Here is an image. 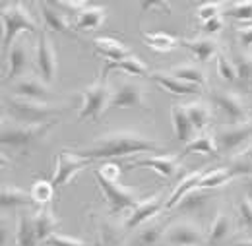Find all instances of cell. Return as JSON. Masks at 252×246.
I'll use <instances>...</instances> for the list:
<instances>
[{
    "mask_svg": "<svg viewBox=\"0 0 252 246\" xmlns=\"http://www.w3.org/2000/svg\"><path fill=\"white\" fill-rule=\"evenodd\" d=\"M76 154L86 159L97 161V159H115V157L138 154H165V146L140 132L119 130V132H109L105 136H99L88 148L76 150Z\"/></svg>",
    "mask_w": 252,
    "mask_h": 246,
    "instance_id": "obj_1",
    "label": "cell"
},
{
    "mask_svg": "<svg viewBox=\"0 0 252 246\" xmlns=\"http://www.w3.org/2000/svg\"><path fill=\"white\" fill-rule=\"evenodd\" d=\"M95 179H97V184L103 190L105 194V200L111 208L113 214H121L126 210H134L144 198L132 190V188H126L119 183L121 179V165L113 163V161H107L103 163L99 169H95Z\"/></svg>",
    "mask_w": 252,
    "mask_h": 246,
    "instance_id": "obj_2",
    "label": "cell"
},
{
    "mask_svg": "<svg viewBox=\"0 0 252 246\" xmlns=\"http://www.w3.org/2000/svg\"><path fill=\"white\" fill-rule=\"evenodd\" d=\"M57 123L59 121L32 126V124L16 123V121L4 117L2 119V128H0V144H2L4 150H10V152H16V154L20 155H26L30 154V150H32L37 142H41L49 134V130Z\"/></svg>",
    "mask_w": 252,
    "mask_h": 246,
    "instance_id": "obj_3",
    "label": "cell"
},
{
    "mask_svg": "<svg viewBox=\"0 0 252 246\" xmlns=\"http://www.w3.org/2000/svg\"><path fill=\"white\" fill-rule=\"evenodd\" d=\"M0 20H2V55L4 57L10 53L20 33L37 31V22L33 20L32 12L24 2H2Z\"/></svg>",
    "mask_w": 252,
    "mask_h": 246,
    "instance_id": "obj_4",
    "label": "cell"
},
{
    "mask_svg": "<svg viewBox=\"0 0 252 246\" xmlns=\"http://www.w3.org/2000/svg\"><path fill=\"white\" fill-rule=\"evenodd\" d=\"M4 109L8 113V119L22 124H32V126L53 123L63 113L61 107H53L51 103H37V101L14 97V95L4 97Z\"/></svg>",
    "mask_w": 252,
    "mask_h": 246,
    "instance_id": "obj_5",
    "label": "cell"
},
{
    "mask_svg": "<svg viewBox=\"0 0 252 246\" xmlns=\"http://www.w3.org/2000/svg\"><path fill=\"white\" fill-rule=\"evenodd\" d=\"M111 95H113V90L109 88L107 80L97 78V82H94L90 88H86L82 92V105H80L78 119L80 121H84V119H94V121L99 119L109 109Z\"/></svg>",
    "mask_w": 252,
    "mask_h": 246,
    "instance_id": "obj_6",
    "label": "cell"
},
{
    "mask_svg": "<svg viewBox=\"0 0 252 246\" xmlns=\"http://www.w3.org/2000/svg\"><path fill=\"white\" fill-rule=\"evenodd\" d=\"M35 66L39 72V78L51 86L57 80V70H59V61H57V49L53 45V41L49 39L47 30L39 33L37 39V51H35Z\"/></svg>",
    "mask_w": 252,
    "mask_h": 246,
    "instance_id": "obj_7",
    "label": "cell"
},
{
    "mask_svg": "<svg viewBox=\"0 0 252 246\" xmlns=\"http://www.w3.org/2000/svg\"><path fill=\"white\" fill-rule=\"evenodd\" d=\"M210 103L225 115L227 124L249 123V111H247L243 99L237 93L225 92V90H212L210 92Z\"/></svg>",
    "mask_w": 252,
    "mask_h": 246,
    "instance_id": "obj_8",
    "label": "cell"
},
{
    "mask_svg": "<svg viewBox=\"0 0 252 246\" xmlns=\"http://www.w3.org/2000/svg\"><path fill=\"white\" fill-rule=\"evenodd\" d=\"M92 163H94L92 159H86V157L78 155L76 152L63 150L57 157V169H55V175H53L51 183H53L55 188H63V186L70 184L76 179V175L82 173Z\"/></svg>",
    "mask_w": 252,
    "mask_h": 246,
    "instance_id": "obj_9",
    "label": "cell"
},
{
    "mask_svg": "<svg viewBox=\"0 0 252 246\" xmlns=\"http://www.w3.org/2000/svg\"><path fill=\"white\" fill-rule=\"evenodd\" d=\"M163 243L167 246H202L206 243L204 231L198 223L177 221L165 229Z\"/></svg>",
    "mask_w": 252,
    "mask_h": 246,
    "instance_id": "obj_10",
    "label": "cell"
},
{
    "mask_svg": "<svg viewBox=\"0 0 252 246\" xmlns=\"http://www.w3.org/2000/svg\"><path fill=\"white\" fill-rule=\"evenodd\" d=\"M146 92L140 84L130 82V80H121L111 95L109 109H146Z\"/></svg>",
    "mask_w": 252,
    "mask_h": 246,
    "instance_id": "obj_11",
    "label": "cell"
},
{
    "mask_svg": "<svg viewBox=\"0 0 252 246\" xmlns=\"http://www.w3.org/2000/svg\"><path fill=\"white\" fill-rule=\"evenodd\" d=\"M216 142L223 154H233L241 146L249 142L252 144V121L243 124H227L225 128L216 132Z\"/></svg>",
    "mask_w": 252,
    "mask_h": 246,
    "instance_id": "obj_12",
    "label": "cell"
},
{
    "mask_svg": "<svg viewBox=\"0 0 252 246\" xmlns=\"http://www.w3.org/2000/svg\"><path fill=\"white\" fill-rule=\"evenodd\" d=\"M10 95L14 97H22V99H30V101H37V103H51L55 99V93L51 92V88L35 76H24L20 80H16L10 86Z\"/></svg>",
    "mask_w": 252,
    "mask_h": 246,
    "instance_id": "obj_13",
    "label": "cell"
},
{
    "mask_svg": "<svg viewBox=\"0 0 252 246\" xmlns=\"http://www.w3.org/2000/svg\"><path fill=\"white\" fill-rule=\"evenodd\" d=\"M30 59H32V55H30V43L26 39H18L12 45L10 53L6 55L8 70H6V76H4V84L8 82L12 86L16 80L24 78L26 70L30 68Z\"/></svg>",
    "mask_w": 252,
    "mask_h": 246,
    "instance_id": "obj_14",
    "label": "cell"
},
{
    "mask_svg": "<svg viewBox=\"0 0 252 246\" xmlns=\"http://www.w3.org/2000/svg\"><path fill=\"white\" fill-rule=\"evenodd\" d=\"M130 169H138V167H148L152 171H156L159 177L163 179H173L181 169V155H152V157H138L132 159L128 163Z\"/></svg>",
    "mask_w": 252,
    "mask_h": 246,
    "instance_id": "obj_15",
    "label": "cell"
},
{
    "mask_svg": "<svg viewBox=\"0 0 252 246\" xmlns=\"http://www.w3.org/2000/svg\"><path fill=\"white\" fill-rule=\"evenodd\" d=\"M165 204H167V202H163V198H161L159 194L150 196V198H144V200L130 212V215L126 217L125 231H134V229H140L142 225L150 223L161 210H165Z\"/></svg>",
    "mask_w": 252,
    "mask_h": 246,
    "instance_id": "obj_16",
    "label": "cell"
},
{
    "mask_svg": "<svg viewBox=\"0 0 252 246\" xmlns=\"http://www.w3.org/2000/svg\"><path fill=\"white\" fill-rule=\"evenodd\" d=\"M113 70L126 72V74H132V76H146V78L150 76V70H148L146 62L142 61L140 57H136V55H130L128 59H123V61H117V62L107 61L103 64V70H101L99 78H101V80H107Z\"/></svg>",
    "mask_w": 252,
    "mask_h": 246,
    "instance_id": "obj_17",
    "label": "cell"
},
{
    "mask_svg": "<svg viewBox=\"0 0 252 246\" xmlns=\"http://www.w3.org/2000/svg\"><path fill=\"white\" fill-rule=\"evenodd\" d=\"M171 123H173V130H175V138L179 142H187L190 144L194 140V124L190 123L189 113H187V107L185 103H175L171 107Z\"/></svg>",
    "mask_w": 252,
    "mask_h": 246,
    "instance_id": "obj_18",
    "label": "cell"
},
{
    "mask_svg": "<svg viewBox=\"0 0 252 246\" xmlns=\"http://www.w3.org/2000/svg\"><path fill=\"white\" fill-rule=\"evenodd\" d=\"M181 47L189 49L194 59L200 62H210L212 59L220 57V45L212 37H196V39H185L181 41Z\"/></svg>",
    "mask_w": 252,
    "mask_h": 246,
    "instance_id": "obj_19",
    "label": "cell"
},
{
    "mask_svg": "<svg viewBox=\"0 0 252 246\" xmlns=\"http://www.w3.org/2000/svg\"><path fill=\"white\" fill-rule=\"evenodd\" d=\"M32 192H26L22 188H18L12 183H4L2 190H0V208L2 212L6 210H14V208H30L33 206Z\"/></svg>",
    "mask_w": 252,
    "mask_h": 246,
    "instance_id": "obj_20",
    "label": "cell"
},
{
    "mask_svg": "<svg viewBox=\"0 0 252 246\" xmlns=\"http://www.w3.org/2000/svg\"><path fill=\"white\" fill-rule=\"evenodd\" d=\"M39 237L35 229V214L32 212H22L18 215L16 223V246H39Z\"/></svg>",
    "mask_w": 252,
    "mask_h": 246,
    "instance_id": "obj_21",
    "label": "cell"
},
{
    "mask_svg": "<svg viewBox=\"0 0 252 246\" xmlns=\"http://www.w3.org/2000/svg\"><path fill=\"white\" fill-rule=\"evenodd\" d=\"M39 10H41V18L47 30L61 31V33H68L70 30V22L68 16L57 6V2H39Z\"/></svg>",
    "mask_w": 252,
    "mask_h": 246,
    "instance_id": "obj_22",
    "label": "cell"
},
{
    "mask_svg": "<svg viewBox=\"0 0 252 246\" xmlns=\"http://www.w3.org/2000/svg\"><path fill=\"white\" fill-rule=\"evenodd\" d=\"M206 173H208V169H206V167H202V169H196L194 173L187 175V177L177 184V188L171 192V196L167 198L165 210H173V208H177V206H179V202H181L189 192H192V190H196V188H198L200 181L204 179V175H206Z\"/></svg>",
    "mask_w": 252,
    "mask_h": 246,
    "instance_id": "obj_23",
    "label": "cell"
},
{
    "mask_svg": "<svg viewBox=\"0 0 252 246\" xmlns=\"http://www.w3.org/2000/svg\"><path fill=\"white\" fill-rule=\"evenodd\" d=\"M148 78L154 80L165 92L173 93V95H198L200 90H202L198 86H190V84H185V82L177 80L171 72H152Z\"/></svg>",
    "mask_w": 252,
    "mask_h": 246,
    "instance_id": "obj_24",
    "label": "cell"
},
{
    "mask_svg": "<svg viewBox=\"0 0 252 246\" xmlns=\"http://www.w3.org/2000/svg\"><path fill=\"white\" fill-rule=\"evenodd\" d=\"M105 14H107L105 6H94L92 4L76 16V22L72 24V28H74V31H80V33L99 30L105 22Z\"/></svg>",
    "mask_w": 252,
    "mask_h": 246,
    "instance_id": "obj_25",
    "label": "cell"
},
{
    "mask_svg": "<svg viewBox=\"0 0 252 246\" xmlns=\"http://www.w3.org/2000/svg\"><path fill=\"white\" fill-rule=\"evenodd\" d=\"M233 233V221L231 215L225 212H218V215L214 219L210 233L206 237V246H223L227 243V239Z\"/></svg>",
    "mask_w": 252,
    "mask_h": 246,
    "instance_id": "obj_26",
    "label": "cell"
},
{
    "mask_svg": "<svg viewBox=\"0 0 252 246\" xmlns=\"http://www.w3.org/2000/svg\"><path fill=\"white\" fill-rule=\"evenodd\" d=\"M94 47H95V53L101 55V57H105L109 62L123 61V59H128L132 55L121 41H117L113 37H95Z\"/></svg>",
    "mask_w": 252,
    "mask_h": 246,
    "instance_id": "obj_27",
    "label": "cell"
},
{
    "mask_svg": "<svg viewBox=\"0 0 252 246\" xmlns=\"http://www.w3.org/2000/svg\"><path fill=\"white\" fill-rule=\"evenodd\" d=\"M59 225H61L59 217L49 206H43L35 212V229H37V237L41 243H45L49 237H53L55 231L59 229Z\"/></svg>",
    "mask_w": 252,
    "mask_h": 246,
    "instance_id": "obj_28",
    "label": "cell"
},
{
    "mask_svg": "<svg viewBox=\"0 0 252 246\" xmlns=\"http://www.w3.org/2000/svg\"><path fill=\"white\" fill-rule=\"evenodd\" d=\"M165 227L159 221H150L140 227V231L134 237V246H158L163 243Z\"/></svg>",
    "mask_w": 252,
    "mask_h": 246,
    "instance_id": "obj_29",
    "label": "cell"
},
{
    "mask_svg": "<svg viewBox=\"0 0 252 246\" xmlns=\"http://www.w3.org/2000/svg\"><path fill=\"white\" fill-rule=\"evenodd\" d=\"M171 74L185 82L190 86H198V88H206L208 86V78H206V72L200 68V66H194V64H181V66H175L171 68Z\"/></svg>",
    "mask_w": 252,
    "mask_h": 246,
    "instance_id": "obj_30",
    "label": "cell"
},
{
    "mask_svg": "<svg viewBox=\"0 0 252 246\" xmlns=\"http://www.w3.org/2000/svg\"><path fill=\"white\" fill-rule=\"evenodd\" d=\"M210 200H212V196L208 194V190H192V192H189V194L179 202L177 212H181V214H190V215L200 214V212L208 206Z\"/></svg>",
    "mask_w": 252,
    "mask_h": 246,
    "instance_id": "obj_31",
    "label": "cell"
},
{
    "mask_svg": "<svg viewBox=\"0 0 252 246\" xmlns=\"http://www.w3.org/2000/svg\"><path fill=\"white\" fill-rule=\"evenodd\" d=\"M189 154H206L210 157H218L220 148H218V142H216V134H200V136H196L190 144H187V148L181 154V157Z\"/></svg>",
    "mask_w": 252,
    "mask_h": 246,
    "instance_id": "obj_32",
    "label": "cell"
},
{
    "mask_svg": "<svg viewBox=\"0 0 252 246\" xmlns=\"http://www.w3.org/2000/svg\"><path fill=\"white\" fill-rule=\"evenodd\" d=\"M233 179H237V177H235V173L231 171L229 165L227 167H220V169H212V171L208 169V173L204 175V179L200 181V184H198L196 190H214L218 186L227 184Z\"/></svg>",
    "mask_w": 252,
    "mask_h": 246,
    "instance_id": "obj_33",
    "label": "cell"
},
{
    "mask_svg": "<svg viewBox=\"0 0 252 246\" xmlns=\"http://www.w3.org/2000/svg\"><path fill=\"white\" fill-rule=\"evenodd\" d=\"M185 107H187L189 119L190 123L194 124L196 132L198 130H204L210 124V121H212V109L206 103H202V101H190V103H185Z\"/></svg>",
    "mask_w": 252,
    "mask_h": 246,
    "instance_id": "obj_34",
    "label": "cell"
},
{
    "mask_svg": "<svg viewBox=\"0 0 252 246\" xmlns=\"http://www.w3.org/2000/svg\"><path fill=\"white\" fill-rule=\"evenodd\" d=\"M144 41L159 53H169L177 47H181V41L169 33H163V31H154V33H144Z\"/></svg>",
    "mask_w": 252,
    "mask_h": 246,
    "instance_id": "obj_35",
    "label": "cell"
},
{
    "mask_svg": "<svg viewBox=\"0 0 252 246\" xmlns=\"http://www.w3.org/2000/svg\"><path fill=\"white\" fill-rule=\"evenodd\" d=\"M235 66H237V78H239V84L245 86L247 90L252 88V53H237L235 55Z\"/></svg>",
    "mask_w": 252,
    "mask_h": 246,
    "instance_id": "obj_36",
    "label": "cell"
},
{
    "mask_svg": "<svg viewBox=\"0 0 252 246\" xmlns=\"http://www.w3.org/2000/svg\"><path fill=\"white\" fill-rule=\"evenodd\" d=\"M55 186H53V183L51 181H35L32 186V198L33 202L37 204V206H49L51 204V200L55 198Z\"/></svg>",
    "mask_w": 252,
    "mask_h": 246,
    "instance_id": "obj_37",
    "label": "cell"
},
{
    "mask_svg": "<svg viewBox=\"0 0 252 246\" xmlns=\"http://www.w3.org/2000/svg\"><path fill=\"white\" fill-rule=\"evenodd\" d=\"M223 14L227 18H233L245 26H251L252 24V2H233L229 6H225Z\"/></svg>",
    "mask_w": 252,
    "mask_h": 246,
    "instance_id": "obj_38",
    "label": "cell"
},
{
    "mask_svg": "<svg viewBox=\"0 0 252 246\" xmlns=\"http://www.w3.org/2000/svg\"><path fill=\"white\" fill-rule=\"evenodd\" d=\"M216 68H218V74H220L221 80H225V82H239V78H237V66H235V62L233 59H229L227 55H223L220 53V57L216 59Z\"/></svg>",
    "mask_w": 252,
    "mask_h": 246,
    "instance_id": "obj_39",
    "label": "cell"
},
{
    "mask_svg": "<svg viewBox=\"0 0 252 246\" xmlns=\"http://www.w3.org/2000/svg\"><path fill=\"white\" fill-rule=\"evenodd\" d=\"M101 243H105L107 246H121V241H123V233L121 229L111 223V221H103L101 223Z\"/></svg>",
    "mask_w": 252,
    "mask_h": 246,
    "instance_id": "obj_40",
    "label": "cell"
},
{
    "mask_svg": "<svg viewBox=\"0 0 252 246\" xmlns=\"http://www.w3.org/2000/svg\"><path fill=\"white\" fill-rule=\"evenodd\" d=\"M239 219L245 229L252 231V200L245 194L239 202Z\"/></svg>",
    "mask_w": 252,
    "mask_h": 246,
    "instance_id": "obj_41",
    "label": "cell"
},
{
    "mask_svg": "<svg viewBox=\"0 0 252 246\" xmlns=\"http://www.w3.org/2000/svg\"><path fill=\"white\" fill-rule=\"evenodd\" d=\"M221 8H223V4H220V2H206V4L198 6V12L196 14H198V18L204 24V22H210V20L221 16Z\"/></svg>",
    "mask_w": 252,
    "mask_h": 246,
    "instance_id": "obj_42",
    "label": "cell"
},
{
    "mask_svg": "<svg viewBox=\"0 0 252 246\" xmlns=\"http://www.w3.org/2000/svg\"><path fill=\"white\" fill-rule=\"evenodd\" d=\"M45 246H94V245H88L86 241H80L76 237H68V235H53L45 241Z\"/></svg>",
    "mask_w": 252,
    "mask_h": 246,
    "instance_id": "obj_43",
    "label": "cell"
},
{
    "mask_svg": "<svg viewBox=\"0 0 252 246\" xmlns=\"http://www.w3.org/2000/svg\"><path fill=\"white\" fill-rule=\"evenodd\" d=\"M223 26H225L223 18L218 16V18H214V20H210V22H204L200 30H202V33H204L206 37H210V35H218V33L223 30Z\"/></svg>",
    "mask_w": 252,
    "mask_h": 246,
    "instance_id": "obj_44",
    "label": "cell"
},
{
    "mask_svg": "<svg viewBox=\"0 0 252 246\" xmlns=\"http://www.w3.org/2000/svg\"><path fill=\"white\" fill-rule=\"evenodd\" d=\"M239 43H241V47H243L247 53L252 49V24L251 26L239 28Z\"/></svg>",
    "mask_w": 252,
    "mask_h": 246,
    "instance_id": "obj_45",
    "label": "cell"
},
{
    "mask_svg": "<svg viewBox=\"0 0 252 246\" xmlns=\"http://www.w3.org/2000/svg\"><path fill=\"white\" fill-rule=\"evenodd\" d=\"M140 8L142 10H163V8H167L169 10V2H142L140 4Z\"/></svg>",
    "mask_w": 252,
    "mask_h": 246,
    "instance_id": "obj_46",
    "label": "cell"
},
{
    "mask_svg": "<svg viewBox=\"0 0 252 246\" xmlns=\"http://www.w3.org/2000/svg\"><path fill=\"white\" fill-rule=\"evenodd\" d=\"M243 186H245V194L252 200V177H245L243 179Z\"/></svg>",
    "mask_w": 252,
    "mask_h": 246,
    "instance_id": "obj_47",
    "label": "cell"
},
{
    "mask_svg": "<svg viewBox=\"0 0 252 246\" xmlns=\"http://www.w3.org/2000/svg\"><path fill=\"white\" fill-rule=\"evenodd\" d=\"M239 157H243V159H247V161H252V144L243 152V154L239 155Z\"/></svg>",
    "mask_w": 252,
    "mask_h": 246,
    "instance_id": "obj_48",
    "label": "cell"
},
{
    "mask_svg": "<svg viewBox=\"0 0 252 246\" xmlns=\"http://www.w3.org/2000/svg\"><path fill=\"white\" fill-rule=\"evenodd\" d=\"M231 246H252V239H243V241H237Z\"/></svg>",
    "mask_w": 252,
    "mask_h": 246,
    "instance_id": "obj_49",
    "label": "cell"
},
{
    "mask_svg": "<svg viewBox=\"0 0 252 246\" xmlns=\"http://www.w3.org/2000/svg\"><path fill=\"white\" fill-rule=\"evenodd\" d=\"M94 246H107V245H105V243H101V239H97V241L94 243Z\"/></svg>",
    "mask_w": 252,
    "mask_h": 246,
    "instance_id": "obj_50",
    "label": "cell"
}]
</instances>
